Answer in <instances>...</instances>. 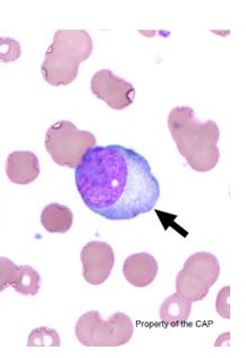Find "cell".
<instances>
[{
    "label": "cell",
    "mask_w": 246,
    "mask_h": 358,
    "mask_svg": "<svg viewBox=\"0 0 246 358\" xmlns=\"http://www.w3.org/2000/svg\"><path fill=\"white\" fill-rule=\"evenodd\" d=\"M75 185L89 210L110 221L151 212L161 194L148 159L121 145L89 149L75 169Z\"/></svg>",
    "instance_id": "obj_1"
},
{
    "label": "cell",
    "mask_w": 246,
    "mask_h": 358,
    "mask_svg": "<svg viewBox=\"0 0 246 358\" xmlns=\"http://www.w3.org/2000/svg\"><path fill=\"white\" fill-rule=\"evenodd\" d=\"M168 129L178 152L192 170L204 173L217 166L220 130L216 122L209 120L202 123L192 107H175L168 116Z\"/></svg>",
    "instance_id": "obj_2"
},
{
    "label": "cell",
    "mask_w": 246,
    "mask_h": 358,
    "mask_svg": "<svg viewBox=\"0 0 246 358\" xmlns=\"http://www.w3.org/2000/svg\"><path fill=\"white\" fill-rule=\"evenodd\" d=\"M92 50L93 41L86 30H58L41 65L43 79L54 87L70 85Z\"/></svg>",
    "instance_id": "obj_3"
},
{
    "label": "cell",
    "mask_w": 246,
    "mask_h": 358,
    "mask_svg": "<svg viewBox=\"0 0 246 358\" xmlns=\"http://www.w3.org/2000/svg\"><path fill=\"white\" fill-rule=\"evenodd\" d=\"M133 332V322L124 313H115L105 321L100 313L90 310L75 325L76 338L86 347L123 346L131 340Z\"/></svg>",
    "instance_id": "obj_4"
},
{
    "label": "cell",
    "mask_w": 246,
    "mask_h": 358,
    "mask_svg": "<svg viewBox=\"0 0 246 358\" xmlns=\"http://www.w3.org/2000/svg\"><path fill=\"white\" fill-rule=\"evenodd\" d=\"M95 134L79 130L70 121H59L48 129L45 146L59 166L76 169L89 149L95 147Z\"/></svg>",
    "instance_id": "obj_5"
},
{
    "label": "cell",
    "mask_w": 246,
    "mask_h": 358,
    "mask_svg": "<svg viewBox=\"0 0 246 358\" xmlns=\"http://www.w3.org/2000/svg\"><path fill=\"white\" fill-rule=\"evenodd\" d=\"M219 274L220 264L216 256L211 252H195L186 259L183 270L177 274V294L191 303L203 301Z\"/></svg>",
    "instance_id": "obj_6"
},
{
    "label": "cell",
    "mask_w": 246,
    "mask_h": 358,
    "mask_svg": "<svg viewBox=\"0 0 246 358\" xmlns=\"http://www.w3.org/2000/svg\"><path fill=\"white\" fill-rule=\"evenodd\" d=\"M91 92L98 99L115 110L131 106L135 98L133 85L115 76L110 70L98 71L91 80Z\"/></svg>",
    "instance_id": "obj_7"
},
{
    "label": "cell",
    "mask_w": 246,
    "mask_h": 358,
    "mask_svg": "<svg viewBox=\"0 0 246 358\" xmlns=\"http://www.w3.org/2000/svg\"><path fill=\"white\" fill-rule=\"evenodd\" d=\"M81 262L86 282L100 285L109 279L115 265V252L109 243L90 241L82 248Z\"/></svg>",
    "instance_id": "obj_8"
},
{
    "label": "cell",
    "mask_w": 246,
    "mask_h": 358,
    "mask_svg": "<svg viewBox=\"0 0 246 358\" xmlns=\"http://www.w3.org/2000/svg\"><path fill=\"white\" fill-rule=\"evenodd\" d=\"M158 262L148 252H137L128 256L124 262L123 273L125 279L137 288H146L157 278Z\"/></svg>",
    "instance_id": "obj_9"
},
{
    "label": "cell",
    "mask_w": 246,
    "mask_h": 358,
    "mask_svg": "<svg viewBox=\"0 0 246 358\" xmlns=\"http://www.w3.org/2000/svg\"><path fill=\"white\" fill-rule=\"evenodd\" d=\"M7 178L16 185L34 182L40 174V162L32 152H14L6 161Z\"/></svg>",
    "instance_id": "obj_10"
},
{
    "label": "cell",
    "mask_w": 246,
    "mask_h": 358,
    "mask_svg": "<svg viewBox=\"0 0 246 358\" xmlns=\"http://www.w3.org/2000/svg\"><path fill=\"white\" fill-rule=\"evenodd\" d=\"M73 213L61 203H49L41 213V224L49 234H66L73 225Z\"/></svg>",
    "instance_id": "obj_11"
},
{
    "label": "cell",
    "mask_w": 246,
    "mask_h": 358,
    "mask_svg": "<svg viewBox=\"0 0 246 358\" xmlns=\"http://www.w3.org/2000/svg\"><path fill=\"white\" fill-rule=\"evenodd\" d=\"M191 313V301L176 292L166 298L161 305L160 320L164 324H183L189 321Z\"/></svg>",
    "instance_id": "obj_12"
},
{
    "label": "cell",
    "mask_w": 246,
    "mask_h": 358,
    "mask_svg": "<svg viewBox=\"0 0 246 358\" xmlns=\"http://www.w3.org/2000/svg\"><path fill=\"white\" fill-rule=\"evenodd\" d=\"M12 287L24 296H37L41 287V276L33 267L22 265L17 268V276Z\"/></svg>",
    "instance_id": "obj_13"
},
{
    "label": "cell",
    "mask_w": 246,
    "mask_h": 358,
    "mask_svg": "<svg viewBox=\"0 0 246 358\" xmlns=\"http://www.w3.org/2000/svg\"><path fill=\"white\" fill-rule=\"evenodd\" d=\"M59 347L61 338L55 329L40 327L34 329L29 336L28 347Z\"/></svg>",
    "instance_id": "obj_14"
},
{
    "label": "cell",
    "mask_w": 246,
    "mask_h": 358,
    "mask_svg": "<svg viewBox=\"0 0 246 358\" xmlns=\"http://www.w3.org/2000/svg\"><path fill=\"white\" fill-rule=\"evenodd\" d=\"M19 266L10 258L0 257V292L12 287L17 276Z\"/></svg>",
    "instance_id": "obj_15"
},
{
    "label": "cell",
    "mask_w": 246,
    "mask_h": 358,
    "mask_svg": "<svg viewBox=\"0 0 246 358\" xmlns=\"http://www.w3.org/2000/svg\"><path fill=\"white\" fill-rule=\"evenodd\" d=\"M22 54L19 41L12 38H0V62L12 63L19 59Z\"/></svg>",
    "instance_id": "obj_16"
},
{
    "label": "cell",
    "mask_w": 246,
    "mask_h": 358,
    "mask_svg": "<svg viewBox=\"0 0 246 358\" xmlns=\"http://www.w3.org/2000/svg\"><path fill=\"white\" fill-rule=\"evenodd\" d=\"M229 294H231V287H224L217 296L216 310L222 319H231V305L228 303Z\"/></svg>",
    "instance_id": "obj_17"
}]
</instances>
